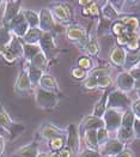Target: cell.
Listing matches in <instances>:
<instances>
[{
    "instance_id": "obj_1",
    "label": "cell",
    "mask_w": 140,
    "mask_h": 157,
    "mask_svg": "<svg viewBox=\"0 0 140 157\" xmlns=\"http://www.w3.org/2000/svg\"><path fill=\"white\" fill-rule=\"evenodd\" d=\"M34 95H35V102L38 108L43 109V110H49V109H54L60 102V96L59 94L55 92L47 91L40 86H36L34 90Z\"/></svg>"
},
{
    "instance_id": "obj_2",
    "label": "cell",
    "mask_w": 140,
    "mask_h": 157,
    "mask_svg": "<svg viewBox=\"0 0 140 157\" xmlns=\"http://www.w3.org/2000/svg\"><path fill=\"white\" fill-rule=\"evenodd\" d=\"M132 105V101L127 96V94L119 89L110 90L108 95V105L107 109H115L120 112H126Z\"/></svg>"
},
{
    "instance_id": "obj_3",
    "label": "cell",
    "mask_w": 140,
    "mask_h": 157,
    "mask_svg": "<svg viewBox=\"0 0 140 157\" xmlns=\"http://www.w3.org/2000/svg\"><path fill=\"white\" fill-rule=\"evenodd\" d=\"M0 127L4 128L9 133L10 139L16 138L17 136H19L22 132L25 130L24 125H22L21 122H14L13 121L1 103H0Z\"/></svg>"
},
{
    "instance_id": "obj_4",
    "label": "cell",
    "mask_w": 140,
    "mask_h": 157,
    "mask_svg": "<svg viewBox=\"0 0 140 157\" xmlns=\"http://www.w3.org/2000/svg\"><path fill=\"white\" fill-rule=\"evenodd\" d=\"M1 56L4 58L5 61H7L10 64H12L21 58H23V42H22V40L13 36L11 42L7 44V47L5 48Z\"/></svg>"
},
{
    "instance_id": "obj_5",
    "label": "cell",
    "mask_w": 140,
    "mask_h": 157,
    "mask_svg": "<svg viewBox=\"0 0 140 157\" xmlns=\"http://www.w3.org/2000/svg\"><path fill=\"white\" fill-rule=\"evenodd\" d=\"M125 112L115 110V109H107V112L103 115V122H104V128L109 133L117 132L121 127V121L122 115Z\"/></svg>"
},
{
    "instance_id": "obj_6",
    "label": "cell",
    "mask_w": 140,
    "mask_h": 157,
    "mask_svg": "<svg viewBox=\"0 0 140 157\" xmlns=\"http://www.w3.org/2000/svg\"><path fill=\"white\" fill-rule=\"evenodd\" d=\"M6 26L12 33L13 36L18 37L19 40L23 39L25 36V34L28 33V30L30 29L29 25H28V23H26L24 16H23V13H22V11H21V13L18 16H16Z\"/></svg>"
},
{
    "instance_id": "obj_7",
    "label": "cell",
    "mask_w": 140,
    "mask_h": 157,
    "mask_svg": "<svg viewBox=\"0 0 140 157\" xmlns=\"http://www.w3.org/2000/svg\"><path fill=\"white\" fill-rule=\"evenodd\" d=\"M66 134H67L66 136V146L70 149L72 155L79 154V150H80V137H79L78 127L74 124H70L67 126Z\"/></svg>"
},
{
    "instance_id": "obj_8",
    "label": "cell",
    "mask_w": 140,
    "mask_h": 157,
    "mask_svg": "<svg viewBox=\"0 0 140 157\" xmlns=\"http://www.w3.org/2000/svg\"><path fill=\"white\" fill-rule=\"evenodd\" d=\"M38 46L41 48V52L47 56L48 60L56 55L58 46L55 43V40H54V36L51 35V33H43L42 37L38 42Z\"/></svg>"
},
{
    "instance_id": "obj_9",
    "label": "cell",
    "mask_w": 140,
    "mask_h": 157,
    "mask_svg": "<svg viewBox=\"0 0 140 157\" xmlns=\"http://www.w3.org/2000/svg\"><path fill=\"white\" fill-rule=\"evenodd\" d=\"M66 37L72 41L73 43H76L78 46H84L86 47L88 44V35H86V31L83 26L79 25H71L66 29Z\"/></svg>"
},
{
    "instance_id": "obj_10",
    "label": "cell",
    "mask_w": 140,
    "mask_h": 157,
    "mask_svg": "<svg viewBox=\"0 0 140 157\" xmlns=\"http://www.w3.org/2000/svg\"><path fill=\"white\" fill-rule=\"evenodd\" d=\"M32 90V85L30 83V79L28 76V72H26L25 67H23L19 73H18V77L16 79V83H14V92L19 96H26L29 92Z\"/></svg>"
},
{
    "instance_id": "obj_11",
    "label": "cell",
    "mask_w": 140,
    "mask_h": 157,
    "mask_svg": "<svg viewBox=\"0 0 140 157\" xmlns=\"http://www.w3.org/2000/svg\"><path fill=\"white\" fill-rule=\"evenodd\" d=\"M104 127V122H103V119L96 118L93 117L92 114L88 115L83 119L78 126V132H79V137L80 139L83 138V136L85 134V132L91 131V130H100Z\"/></svg>"
},
{
    "instance_id": "obj_12",
    "label": "cell",
    "mask_w": 140,
    "mask_h": 157,
    "mask_svg": "<svg viewBox=\"0 0 140 157\" xmlns=\"http://www.w3.org/2000/svg\"><path fill=\"white\" fill-rule=\"evenodd\" d=\"M22 11V2L16 0L5 1L4 12H2V25L6 26L16 16H18Z\"/></svg>"
},
{
    "instance_id": "obj_13",
    "label": "cell",
    "mask_w": 140,
    "mask_h": 157,
    "mask_svg": "<svg viewBox=\"0 0 140 157\" xmlns=\"http://www.w3.org/2000/svg\"><path fill=\"white\" fill-rule=\"evenodd\" d=\"M125 147H126V144L120 142L117 138H114V139L110 138L102 147H100V152L102 156L104 155L109 157H116Z\"/></svg>"
},
{
    "instance_id": "obj_14",
    "label": "cell",
    "mask_w": 140,
    "mask_h": 157,
    "mask_svg": "<svg viewBox=\"0 0 140 157\" xmlns=\"http://www.w3.org/2000/svg\"><path fill=\"white\" fill-rule=\"evenodd\" d=\"M40 17V23H38V29L42 33H51V30L55 28V21L51 14L49 9H42L38 12Z\"/></svg>"
},
{
    "instance_id": "obj_15",
    "label": "cell",
    "mask_w": 140,
    "mask_h": 157,
    "mask_svg": "<svg viewBox=\"0 0 140 157\" xmlns=\"http://www.w3.org/2000/svg\"><path fill=\"white\" fill-rule=\"evenodd\" d=\"M65 133H66V132H65L62 128H60V127L53 125L51 122H47V124H43V125L41 126L40 131H38V136L41 137V139L49 142L51 139L58 137V136H65Z\"/></svg>"
},
{
    "instance_id": "obj_16",
    "label": "cell",
    "mask_w": 140,
    "mask_h": 157,
    "mask_svg": "<svg viewBox=\"0 0 140 157\" xmlns=\"http://www.w3.org/2000/svg\"><path fill=\"white\" fill-rule=\"evenodd\" d=\"M38 155H40V144L36 140H32L17 149L11 157H38Z\"/></svg>"
},
{
    "instance_id": "obj_17",
    "label": "cell",
    "mask_w": 140,
    "mask_h": 157,
    "mask_svg": "<svg viewBox=\"0 0 140 157\" xmlns=\"http://www.w3.org/2000/svg\"><path fill=\"white\" fill-rule=\"evenodd\" d=\"M49 10H51L53 17H55L60 22H62V23L71 22V9L66 4H62V2L54 4Z\"/></svg>"
},
{
    "instance_id": "obj_18",
    "label": "cell",
    "mask_w": 140,
    "mask_h": 157,
    "mask_svg": "<svg viewBox=\"0 0 140 157\" xmlns=\"http://www.w3.org/2000/svg\"><path fill=\"white\" fill-rule=\"evenodd\" d=\"M134 83H135V79L133 78L127 71L119 73V76L116 77V88L123 92H128L133 90L134 89Z\"/></svg>"
},
{
    "instance_id": "obj_19",
    "label": "cell",
    "mask_w": 140,
    "mask_h": 157,
    "mask_svg": "<svg viewBox=\"0 0 140 157\" xmlns=\"http://www.w3.org/2000/svg\"><path fill=\"white\" fill-rule=\"evenodd\" d=\"M119 21L125 25L126 30L128 33H133V34H138L140 30V19L137 16H129V14H123L120 16Z\"/></svg>"
},
{
    "instance_id": "obj_20",
    "label": "cell",
    "mask_w": 140,
    "mask_h": 157,
    "mask_svg": "<svg viewBox=\"0 0 140 157\" xmlns=\"http://www.w3.org/2000/svg\"><path fill=\"white\" fill-rule=\"evenodd\" d=\"M38 86L47 90V91H51V92H55V94H59V83L55 77H53L51 75H48V73H44L42 76V78L40 80L38 83Z\"/></svg>"
},
{
    "instance_id": "obj_21",
    "label": "cell",
    "mask_w": 140,
    "mask_h": 157,
    "mask_svg": "<svg viewBox=\"0 0 140 157\" xmlns=\"http://www.w3.org/2000/svg\"><path fill=\"white\" fill-rule=\"evenodd\" d=\"M110 90H107V91L103 94L101 96V98L96 102V105L93 107V112H92V115L96 117V118L102 119L104 113L107 112V105H108V95H109Z\"/></svg>"
},
{
    "instance_id": "obj_22",
    "label": "cell",
    "mask_w": 140,
    "mask_h": 157,
    "mask_svg": "<svg viewBox=\"0 0 140 157\" xmlns=\"http://www.w3.org/2000/svg\"><path fill=\"white\" fill-rule=\"evenodd\" d=\"M126 55H127V51L123 47H119L117 46L110 53V61L117 67H123Z\"/></svg>"
},
{
    "instance_id": "obj_23",
    "label": "cell",
    "mask_w": 140,
    "mask_h": 157,
    "mask_svg": "<svg viewBox=\"0 0 140 157\" xmlns=\"http://www.w3.org/2000/svg\"><path fill=\"white\" fill-rule=\"evenodd\" d=\"M101 14L105 19H108V21H110L113 23L116 22V21H119V18L121 16L120 13L115 10V7L112 5L110 1H104L103 2V6L102 9H101Z\"/></svg>"
},
{
    "instance_id": "obj_24",
    "label": "cell",
    "mask_w": 140,
    "mask_h": 157,
    "mask_svg": "<svg viewBox=\"0 0 140 157\" xmlns=\"http://www.w3.org/2000/svg\"><path fill=\"white\" fill-rule=\"evenodd\" d=\"M24 67H25L26 72H28V76H29V79H30V83H31L32 88L38 86V83H40V80L42 78V76L44 75V72H42L41 70H38L36 67L31 66L29 63H26V61L25 64H24Z\"/></svg>"
},
{
    "instance_id": "obj_25",
    "label": "cell",
    "mask_w": 140,
    "mask_h": 157,
    "mask_svg": "<svg viewBox=\"0 0 140 157\" xmlns=\"http://www.w3.org/2000/svg\"><path fill=\"white\" fill-rule=\"evenodd\" d=\"M42 35H43V33L38 28H30L25 34V36L22 39V42L26 43V44H38Z\"/></svg>"
},
{
    "instance_id": "obj_26",
    "label": "cell",
    "mask_w": 140,
    "mask_h": 157,
    "mask_svg": "<svg viewBox=\"0 0 140 157\" xmlns=\"http://www.w3.org/2000/svg\"><path fill=\"white\" fill-rule=\"evenodd\" d=\"M81 139H84V143L88 149L100 151V145L97 142V130H91V131L85 132V134L83 136Z\"/></svg>"
},
{
    "instance_id": "obj_27",
    "label": "cell",
    "mask_w": 140,
    "mask_h": 157,
    "mask_svg": "<svg viewBox=\"0 0 140 157\" xmlns=\"http://www.w3.org/2000/svg\"><path fill=\"white\" fill-rule=\"evenodd\" d=\"M31 66H34V67H36L38 70H41L42 72H44L46 73V71H47V68H48V64H49V60L47 59V56L43 54L42 52H40L38 54H36L32 59H31V61L29 63Z\"/></svg>"
},
{
    "instance_id": "obj_28",
    "label": "cell",
    "mask_w": 140,
    "mask_h": 157,
    "mask_svg": "<svg viewBox=\"0 0 140 157\" xmlns=\"http://www.w3.org/2000/svg\"><path fill=\"white\" fill-rule=\"evenodd\" d=\"M12 37H13L12 33L9 30L7 26L2 25L0 28V55H2L5 48H6L7 44L11 42Z\"/></svg>"
},
{
    "instance_id": "obj_29",
    "label": "cell",
    "mask_w": 140,
    "mask_h": 157,
    "mask_svg": "<svg viewBox=\"0 0 140 157\" xmlns=\"http://www.w3.org/2000/svg\"><path fill=\"white\" fill-rule=\"evenodd\" d=\"M22 13H23V16L25 18L29 28H38L40 17H38L37 12H35L32 10H28V9H22Z\"/></svg>"
},
{
    "instance_id": "obj_30",
    "label": "cell",
    "mask_w": 140,
    "mask_h": 157,
    "mask_svg": "<svg viewBox=\"0 0 140 157\" xmlns=\"http://www.w3.org/2000/svg\"><path fill=\"white\" fill-rule=\"evenodd\" d=\"M41 52V48L38 44H26L23 43V58L26 63H30L31 59Z\"/></svg>"
},
{
    "instance_id": "obj_31",
    "label": "cell",
    "mask_w": 140,
    "mask_h": 157,
    "mask_svg": "<svg viewBox=\"0 0 140 157\" xmlns=\"http://www.w3.org/2000/svg\"><path fill=\"white\" fill-rule=\"evenodd\" d=\"M134 121H135V117L132 113L131 109L126 110L122 115V121H121V127L123 130H128V131H133V126H134Z\"/></svg>"
},
{
    "instance_id": "obj_32",
    "label": "cell",
    "mask_w": 140,
    "mask_h": 157,
    "mask_svg": "<svg viewBox=\"0 0 140 157\" xmlns=\"http://www.w3.org/2000/svg\"><path fill=\"white\" fill-rule=\"evenodd\" d=\"M49 149L53 152H59L66 146V136H58L48 142Z\"/></svg>"
},
{
    "instance_id": "obj_33",
    "label": "cell",
    "mask_w": 140,
    "mask_h": 157,
    "mask_svg": "<svg viewBox=\"0 0 140 157\" xmlns=\"http://www.w3.org/2000/svg\"><path fill=\"white\" fill-rule=\"evenodd\" d=\"M140 63V52H129L126 55V59H125V65L123 67L126 70H131L132 67L137 66Z\"/></svg>"
},
{
    "instance_id": "obj_34",
    "label": "cell",
    "mask_w": 140,
    "mask_h": 157,
    "mask_svg": "<svg viewBox=\"0 0 140 157\" xmlns=\"http://www.w3.org/2000/svg\"><path fill=\"white\" fill-rule=\"evenodd\" d=\"M110 68L107 67V66H96L93 67L91 71L89 72V77H93V78L98 79V78H102L104 76H109L110 75Z\"/></svg>"
},
{
    "instance_id": "obj_35",
    "label": "cell",
    "mask_w": 140,
    "mask_h": 157,
    "mask_svg": "<svg viewBox=\"0 0 140 157\" xmlns=\"http://www.w3.org/2000/svg\"><path fill=\"white\" fill-rule=\"evenodd\" d=\"M127 49L129 52H140V37L138 34H131V37L128 40Z\"/></svg>"
},
{
    "instance_id": "obj_36",
    "label": "cell",
    "mask_w": 140,
    "mask_h": 157,
    "mask_svg": "<svg viewBox=\"0 0 140 157\" xmlns=\"http://www.w3.org/2000/svg\"><path fill=\"white\" fill-rule=\"evenodd\" d=\"M85 48H86V52L89 53L90 55H92V56H97L101 52V47H100V44H98L96 39H90L88 41V44H86Z\"/></svg>"
},
{
    "instance_id": "obj_37",
    "label": "cell",
    "mask_w": 140,
    "mask_h": 157,
    "mask_svg": "<svg viewBox=\"0 0 140 157\" xmlns=\"http://www.w3.org/2000/svg\"><path fill=\"white\" fill-rule=\"evenodd\" d=\"M78 67L83 68L84 71H91L93 68V63L91 60V58L89 56H80L78 59Z\"/></svg>"
},
{
    "instance_id": "obj_38",
    "label": "cell",
    "mask_w": 140,
    "mask_h": 157,
    "mask_svg": "<svg viewBox=\"0 0 140 157\" xmlns=\"http://www.w3.org/2000/svg\"><path fill=\"white\" fill-rule=\"evenodd\" d=\"M109 134H110V133L107 131L104 127L100 128V130H97V142H98L100 147H102L103 145L105 144V143H107V142L110 139Z\"/></svg>"
},
{
    "instance_id": "obj_39",
    "label": "cell",
    "mask_w": 140,
    "mask_h": 157,
    "mask_svg": "<svg viewBox=\"0 0 140 157\" xmlns=\"http://www.w3.org/2000/svg\"><path fill=\"white\" fill-rule=\"evenodd\" d=\"M85 9L89 13V16H92V17H100L101 16V7H98L97 1H91V4L89 6H86Z\"/></svg>"
},
{
    "instance_id": "obj_40",
    "label": "cell",
    "mask_w": 140,
    "mask_h": 157,
    "mask_svg": "<svg viewBox=\"0 0 140 157\" xmlns=\"http://www.w3.org/2000/svg\"><path fill=\"white\" fill-rule=\"evenodd\" d=\"M71 76H72L74 79H77V80H83V79L86 78L88 72L84 71L83 68H80V67L77 66V67H73V68L71 70Z\"/></svg>"
},
{
    "instance_id": "obj_41",
    "label": "cell",
    "mask_w": 140,
    "mask_h": 157,
    "mask_svg": "<svg viewBox=\"0 0 140 157\" xmlns=\"http://www.w3.org/2000/svg\"><path fill=\"white\" fill-rule=\"evenodd\" d=\"M112 33L114 34L115 36L117 37V36H120L121 34H123V33H126L127 30H126V28H125V25L120 22V21H116V22H114L113 23V25H112Z\"/></svg>"
},
{
    "instance_id": "obj_42",
    "label": "cell",
    "mask_w": 140,
    "mask_h": 157,
    "mask_svg": "<svg viewBox=\"0 0 140 157\" xmlns=\"http://www.w3.org/2000/svg\"><path fill=\"white\" fill-rule=\"evenodd\" d=\"M83 88L85 90H96L98 88L97 79L93 78V77H88L84 80V83H83Z\"/></svg>"
},
{
    "instance_id": "obj_43",
    "label": "cell",
    "mask_w": 140,
    "mask_h": 157,
    "mask_svg": "<svg viewBox=\"0 0 140 157\" xmlns=\"http://www.w3.org/2000/svg\"><path fill=\"white\" fill-rule=\"evenodd\" d=\"M97 83H98L100 89H109L113 85V79L110 76H104L102 78L97 79Z\"/></svg>"
},
{
    "instance_id": "obj_44",
    "label": "cell",
    "mask_w": 140,
    "mask_h": 157,
    "mask_svg": "<svg viewBox=\"0 0 140 157\" xmlns=\"http://www.w3.org/2000/svg\"><path fill=\"white\" fill-rule=\"evenodd\" d=\"M131 34H133V33H123V34H121L120 36H117L116 37V43L119 44V47H126L128 43V40L131 37Z\"/></svg>"
},
{
    "instance_id": "obj_45",
    "label": "cell",
    "mask_w": 140,
    "mask_h": 157,
    "mask_svg": "<svg viewBox=\"0 0 140 157\" xmlns=\"http://www.w3.org/2000/svg\"><path fill=\"white\" fill-rule=\"evenodd\" d=\"M131 110H132V113L134 114L135 119H140V97L138 100H135V101L132 102Z\"/></svg>"
},
{
    "instance_id": "obj_46",
    "label": "cell",
    "mask_w": 140,
    "mask_h": 157,
    "mask_svg": "<svg viewBox=\"0 0 140 157\" xmlns=\"http://www.w3.org/2000/svg\"><path fill=\"white\" fill-rule=\"evenodd\" d=\"M80 157H102V155H101V152L97 151V150H91V149H88V147H86V149L81 152Z\"/></svg>"
},
{
    "instance_id": "obj_47",
    "label": "cell",
    "mask_w": 140,
    "mask_h": 157,
    "mask_svg": "<svg viewBox=\"0 0 140 157\" xmlns=\"http://www.w3.org/2000/svg\"><path fill=\"white\" fill-rule=\"evenodd\" d=\"M116 157H134V152H133V150L132 149H129V147H125L119 155Z\"/></svg>"
},
{
    "instance_id": "obj_48",
    "label": "cell",
    "mask_w": 140,
    "mask_h": 157,
    "mask_svg": "<svg viewBox=\"0 0 140 157\" xmlns=\"http://www.w3.org/2000/svg\"><path fill=\"white\" fill-rule=\"evenodd\" d=\"M133 131H134V136L137 138H140V119H135L134 126H133Z\"/></svg>"
},
{
    "instance_id": "obj_49",
    "label": "cell",
    "mask_w": 140,
    "mask_h": 157,
    "mask_svg": "<svg viewBox=\"0 0 140 157\" xmlns=\"http://www.w3.org/2000/svg\"><path fill=\"white\" fill-rule=\"evenodd\" d=\"M58 156L59 157H72V152L70 151V149L67 146H65L62 150H60L58 152Z\"/></svg>"
},
{
    "instance_id": "obj_50",
    "label": "cell",
    "mask_w": 140,
    "mask_h": 157,
    "mask_svg": "<svg viewBox=\"0 0 140 157\" xmlns=\"http://www.w3.org/2000/svg\"><path fill=\"white\" fill-rule=\"evenodd\" d=\"M134 90L140 92V79L139 80H135V83H134Z\"/></svg>"
},
{
    "instance_id": "obj_51",
    "label": "cell",
    "mask_w": 140,
    "mask_h": 157,
    "mask_svg": "<svg viewBox=\"0 0 140 157\" xmlns=\"http://www.w3.org/2000/svg\"><path fill=\"white\" fill-rule=\"evenodd\" d=\"M4 6H5V1H0V12H4Z\"/></svg>"
},
{
    "instance_id": "obj_52",
    "label": "cell",
    "mask_w": 140,
    "mask_h": 157,
    "mask_svg": "<svg viewBox=\"0 0 140 157\" xmlns=\"http://www.w3.org/2000/svg\"><path fill=\"white\" fill-rule=\"evenodd\" d=\"M38 157H48V154L47 152H40Z\"/></svg>"
},
{
    "instance_id": "obj_53",
    "label": "cell",
    "mask_w": 140,
    "mask_h": 157,
    "mask_svg": "<svg viewBox=\"0 0 140 157\" xmlns=\"http://www.w3.org/2000/svg\"><path fill=\"white\" fill-rule=\"evenodd\" d=\"M137 66H138V67H139V68H140V63H139V64H138V65H137Z\"/></svg>"
},
{
    "instance_id": "obj_54",
    "label": "cell",
    "mask_w": 140,
    "mask_h": 157,
    "mask_svg": "<svg viewBox=\"0 0 140 157\" xmlns=\"http://www.w3.org/2000/svg\"><path fill=\"white\" fill-rule=\"evenodd\" d=\"M0 157H5V155H1V156H0Z\"/></svg>"
}]
</instances>
